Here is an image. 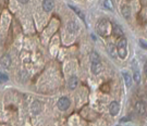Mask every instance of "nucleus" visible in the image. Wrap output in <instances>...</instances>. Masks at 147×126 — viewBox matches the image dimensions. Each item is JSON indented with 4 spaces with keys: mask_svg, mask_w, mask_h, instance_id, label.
<instances>
[{
    "mask_svg": "<svg viewBox=\"0 0 147 126\" xmlns=\"http://www.w3.org/2000/svg\"><path fill=\"white\" fill-rule=\"evenodd\" d=\"M117 50H118V54L121 59H124L126 57V39L125 38H120L119 42L117 44Z\"/></svg>",
    "mask_w": 147,
    "mask_h": 126,
    "instance_id": "f257e3e1",
    "label": "nucleus"
},
{
    "mask_svg": "<svg viewBox=\"0 0 147 126\" xmlns=\"http://www.w3.org/2000/svg\"><path fill=\"white\" fill-rule=\"evenodd\" d=\"M97 30L101 36H107L109 33V22L105 18H101L97 24Z\"/></svg>",
    "mask_w": 147,
    "mask_h": 126,
    "instance_id": "f03ea898",
    "label": "nucleus"
},
{
    "mask_svg": "<svg viewBox=\"0 0 147 126\" xmlns=\"http://www.w3.org/2000/svg\"><path fill=\"white\" fill-rule=\"evenodd\" d=\"M69 107H70V100H69L68 98H66V97L61 98V99L58 101V108L60 109L61 111H66V110H68Z\"/></svg>",
    "mask_w": 147,
    "mask_h": 126,
    "instance_id": "7ed1b4c3",
    "label": "nucleus"
},
{
    "mask_svg": "<svg viewBox=\"0 0 147 126\" xmlns=\"http://www.w3.org/2000/svg\"><path fill=\"white\" fill-rule=\"evenodd\" d=\"M109 111H110V114L112 116H116L117 114L119 113V111H120V104H119V102L117 101L111 102L110 107H109Z\"/></svg>",
    "mask_w": 147,
    "mask_h": 126,
    "instance_id": "20e7f679",
    "label": "nucleus"
},
{
    "mask_svg": "<svg viewBox=\"0 0 147 126\" xmlns=\"http://www.w3.org/2000/svg\"><path fill=\"white\" fill-rule=\"evenodd\" d=\"M135 110H136V112L138 114H141V115H145L146 113V108H145V104L143 103L142 101H137L136 102V104H135Z\"/></svg>",
    "mask_w": 147,
    "mask_h": 126,
    "instance_id": "39448f33",
    "label": "nucleus"
},
{
    "mask_svg": "<svg viewBox=\"0 0 147 126\" xmlns=\"http://www.w3.org/2000/svg\"><path fill=\"white\" fill-rule=\"evenodd\" d=\"M103 71V64L98 61V62H93L92 63V72L93 74H95V75H97L99 73H101Z\"/></svg>",
    "mask_w": 147,
    "mask_h": 126,
    "instance_id": "423d86ee",
    "label": "nucleus"
},
{
    "mask_svg": "<svg viewBox=\"0 0 147 126\" xmlns=\"http://www.w3.org/2000/svg\"><path fill=\"white\" fill-rule=\"evenodd\" d=\"M0 62H1V65L5 69H9V66L11 65V58L9 57V54H3Z\"/></svg>",
    "mask_w": 147,
    "mask_h": 126,
    "instance_id": "0eeeda50",
    "label": "nucleus"
},
{
    "mask_svg": "<svg viewBox=\"0 0 147 126\" xmlns=\"http://www.w3.org/2000/svg\"><path fill=\"white\" fill-rule=\"evenodd\" d=\"M54 1L52 0H44L43 1V9L46 12H50L52 9H54Z\"/></svg>",
    "mask_w": 147,
    "mask_h": 126,
    "instance_id": "6e6552de",
    "label": "nucleus"
},
{
    "mask_svg": "<svg viewBox=\"0 0 147 126\" xmlns=\"http://www.w3.org/2000/svg\"><path fill=\"white\" fill-rule=\"evenodd\" d=\"M68 30H69L71 34H76L77 30H79V26H77V24H76L75 22L71 21V22L68 23Z\"/></svg>",
    "mask_w": 147,
    "mask_h": 126,
    "instance_id": "1a4fd4ad",
    "label": "nucleus"
},
{
    "mask_svg": "<svg viewBox=\"0 0 147 126\" xmlns=\"http://www.w3.org/2000/svg\"><path fill=\"white\" fill-rule=\"evenodd\" d=\"M77 84H79V80H77V77L76 76H72V77L69 79V83H68V86L71 90H74L76 87H77Z\"/></svg>",
    "mask_w": 147,
    "mask_h": 126,
    "instance_id": "9d476101",
    "label": "nucleus"
},
{
    "mask_svg": "<svg viewBox=\"0 0 147 126\" xmlns=\"http://www.w3.org/2000/svg\"><path fill=\"white\" fill-rule=\"evenodd\" d=\"M32 111L35 114L39 113V112L42 111V104H40V102L37 101V100L33 102V104H32Z\"/></svg>",
    "mask_w": 147,
    "mask_h": 126,
    "instance_id": "9b49d317",
    "label": "nucleus"
},
{
    "mask_svg": "<svg viewBox=\"0 0 147 126\" xmlns=\"http://www.w3.org/2000/svg\"><path fill=\"white\" fill-rule=\"evenodd\" d=\"M121 13H122L123 16L128 20V18H130V16H131V9H130L128 6H123L122 8H121Z\"/></svg>",
    "mask_w": 147,
    "mask_h": 126,
    "instance_id": "f8f14e48",
    "label": "nucleus"
},
{
    "mask_svg": "<svg viewBox=\"0 0 147 126\" xmlns=\"http://www.w3.org/2000/svg\"><path fill=\"white\" fill-rule=\"evenodd\" d=\"M123 78H124V80H125V85H126V87H130L131 84H132V78H131V75H130L129 73L126 72H123Z\"/></svg>",
    "mask_w": 147,
    "mask_h": 126,
    "instance_id": "ddd939ff",
    "label": "nucleus"
},
{
    "mask_svg": "<svg viewBox=\"0 0 147 126\" xmlns=\"http://www.w3.org/2000/svg\"><path fill=\"white\" fill-rule=\"evenodd\" d=\"M69 7H70V8H71V9H72V10L74 11V12H75L76 14H77V15H79V16H80L81 20H82L83 22H85V15H84V13L82 12L81 10H79L77 8H75V7H73V6H69Z\"/></svg>",
    "mask_w": 147,
    "mask_h": 126,
    "instance_id": "4468645a",
    "label": "nucleus"
},
{
    "mask_svg": "<svg viewBox=\"0 0 147 126\" xmlns=\"http://www.w3.org/2000/svg\"><path fill=\"white\" fill-rule=\"evenodd\" d=\"M113 35L116 37H121L123 35V32L122 30L118 26V25H116V26H113Z\"/></svg>",
    "mask_w": 147,
    "mask_h": 126,
    "instance_id": "2eb2a0df",
    "label": "nucleus"
},
{
    "mask_svg": "<svg viewBox=\"0 0 147 126\" xmlns=\"http://www.w3.org/2000/svg\"><path fill=\"white\" fill-rule=\"evenodd\" d=\"M89 58H91L92 63H93V62H98V61H99V54H98L96 51H93V52H91Z\"/></svg>",
    "mask_w": 147,
    "mask_h": 126,
    "instance_id": "dca6fc26",
    "label": "nucleus"
},
{
    "mask_svg": "<svg viewBox=\"0 0 147 126\" xmlns=\"http://www.w3.org/2000/svg\"><path fill=\"white\" fill-rule=\"evenodd\" d=\"M104 6H105V8H107V9H108V10H110V11L113 10V3H112V0H105Z\"/></svg>",
    "mask_w": 147,
    "mask_h": 126,
    "instance_id": "f3484780",
    "label": "nucleus"
},
{
    "mask_svg": "<svg viewBox=\"0 0 147 126\" xmlns=\"http://www.w3.org/2000/svg\"><path fill=\"white\" fill-rule=\"evenodd\" d=\"M133 78H134V82L136 84H140L141 82V75L137 71H134V74H133Z\"/></svg>",
    "mask_w": 147,
    "mask_h": 126,
    "instance_id": "a211bd4d",
    "label": "nucleus"
},
{
    "mask_svg": "<svg viewBox=\"0 0 147 126\" xmlns=\"http://www.w3.org/2000/svg\"><path fill=\"white\" fill-rule=\"evenodd\" d=\"M7 80H8V76L2 74V73H0V82H7Z\"/></svg>",
    "mask_w": 147,
    "mask_h": 126,
    "instance_id": "6ab92c4d",
    "label": "nucleus"
},
{
    "mask_svg": "<svg viewBox=\"0 0 147 126\" xmlns=\"http://www.w3.org/2000/svg\"><path fill=\"white\" fill-rule=\"evenodd\" d=\"M109 51H110L111 55H113V57H115V47L112 46V44L109 45Z\"/></svg>",
    "mask_w": 147,
    "mask_h": 126,
    "instance_id": "aec40b11",
    "label": "nucleus"
},
{
    "mask_svg": "<svg viewBox=\"0 0 147 126\" xmlns=\"http://www.w3.org/2000/svg\"><path fill=\"white\" fill-rule=\"evenodd\" d=\"M144 72H145V74H146V76H147V62L144 64Z\"/></svg>",
    "mask_w": 147,
    "mask_h": 126,
    "instance_id": "412c9836",
    "label": "nucleus"
},
{
    "mask_svg": "<svg viewBox=\"0 0 147 126\" xmlns=\"http://www.w3.org/2000/svg\"><path fill=\"white\" fill-rule=\"evenodd\" d=\"M19 2H21V3H27L30 0H18Z\"/></svg>",
    "mask_w": 147,
    "mask_h": 126,
    "instance_id": "4be33fe9",
    "label": "nucleus"
},
{
    "mask_svg": "<svg viewBox=\"0 0 147 126\" xmlns=\"http://www.w3.org/2000/svg\"><path fill=\"white\" fill-rule=\"evenodd\" d=\"M125 121H128V117H123V119H121V122H125Z\"/></svg>",
    "mask_w": 147,
    "mask_h": 126,
    "instance_id": "5701e85b",
    "label": "nucleus"
},
{
    "mask_svg": "<svg viewBox=\"0 0 147 126\" xmlns=\"http://www.w3.org/2000/svg\"><path fill=\"white\" fill-rule=\"evenodd\" d=\"M141 45H142V47H144V48H145V49H147V46H146V45H145V44H143V42H142Z\"/></svg>",
    "mask_w": 147,
    "mask_h": 126,
    "instance_id": "b1692460",
    "label": "nucleus"
}]
</instances>
